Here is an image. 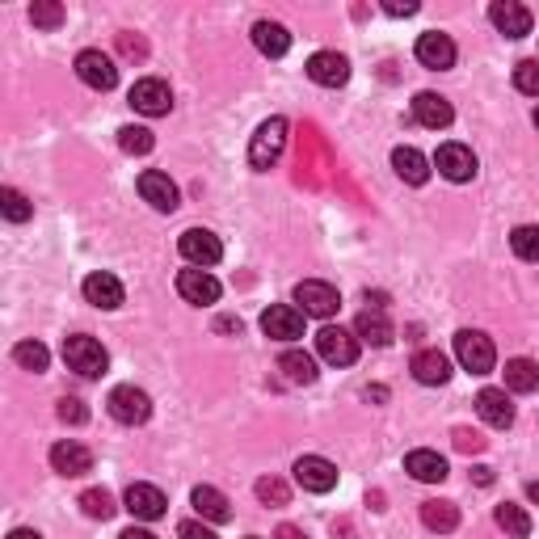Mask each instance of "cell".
I'll use <instances>...</instances> for the list:
<instances>
[{
	"label": "cell",
	"mask_w": 539,
	"mask_h": 539,
	"mask_svg": "<svg viewBox=\"0 0 539 539\" xmlns=\"http://www.w3.org/2000/svg\"><path fill=\"white\" fill-rule=\"evenodd\" d=\"M64 363H68V371L85 375V379H102L106 367H110V354H106V346L97 342V337L72 333V337H64Z\"/></svg>",
	"instance_id": "obj_1"
},
{
	"label": "cell",
	"mask_w": 539,
	"mask_h": 539,
	"mask_svg": "<svg viewBox=\"0 0 539 539\" xmlns=\"http://www.w3.org/2000/svg\"><path fill=\"white\" fill-rule=\"evenodd\" d=\"M283 148H287V118L274 114V118H266V123L257 127V135H253V144H249V165H253L257 173H266V169L278 165Z\"/></svg>",
	"instance_id": "obj_2"
},
{
	"label": "cell",
	"mask_w": 539,
	"mask_h": 539,
	"mask_svg": "<svg viewBox=\"0 0 539 539\" xmlns=\"http://www.w3.org/2000/svg\"><path fill=\"white\" fill-rule=\"evenodd\" d=\"M455 358H459V367L472 371V375H489L497 367V350L481 329H459L455 333Z\"/></svg>",
	"instance_id": "obj_3"
},
{
	"label": "cell",
	"mask_w": 539,
	"mask_h": 539,
	"mask_svg": "<svg viewBox=\"0 0 539 539\" xmlns=\"http://www.w3.org/2000/svg\"><path fill=\"white\" fill-rule=\"evenodd\" d=\"M110 417L114 422H123V426H144L148 417H152V401H148V392L144 388H135V384H118L110 392Z\"/></svg>",
	"instance_id": "obj_4"
},
{
	"label": "cell",
	"mask_w": 539,
	"mask_h": 539,
	"mask_svg": "<svg viewBox=\"0 0 539 539\" xmlns=\"http://www.w3.org/2000/svg\"><path fill=\"white\" fill-rule=\"evenodd\" d=\"M295 304L304 316H321V321H329V316L342 308V295H337L333 283H321V278H304V283L295 287Z\"/></svg>",
	"instance_id": "obj_5"
},
{
	"label": "cell",
	"mask_w": 539,
	"mask_h": 539,
	"mask_svg": "<svg viewBox=\"0 0 539 539\" xmlns=\"http://www.w3.org/2000/svg\"><path fill=\"white\" fill-rule=\"evenodd\" d=\"M131 106L148 118H161L173 110V89L161 81V76H144V81L131 85Z\"/></svg>",
	"instance_id": "obj_6"
},
{
	"label": "cell",
	"mask_w": 539,
	"mask_h": 539,
	"mask_svg": "<svg viewBox=\"0 0 539 539\" xmlns=\"http://www.w3.org/2000/svg\"><path fill=\"white\" fill-rule=\"evenodd\" d=\"M316 354H321L325 363H333V367H350L358 358V337L346 333L342 325H325L321 333H316Z\"/></svg>",
	"instance_id": "obj_7"
},
{
	"label": "cell",
	"mask_w": 539,
	"mask_h": 539,
	"mask_svg": "<svg viewBox=\"0 0 539 539\" xmlns=\"http://www.w3.org/2000/svg\"><path fill=\"white\" fill-rule=\"evenodd\" d=\"M295 485L304 493H329V489H337V468L325 455H299L295 459Z\"/></svg>",
	"instance_id": "obj_8"
},
{
	"label": "cell",
	"mask_w": 539,
	"mask_h": 539,
	"mask_svg": "<svg viewBox=\"0 0 539 539\" xmlns=\"http://www.w3.org/2000/svg\"><path fill=\"white\" fill-rule=\"evenodd\" d=\"M177 249H182V257H186L190 266H198V270H207V266H215L219 257H224V245H219V236L207 232V228H190V232H182Z\"/></svg>",
	"instance_id": "obj_9"
},
{
	"label": "cell",
	"mask_w": 539,
	"mask_h": 539,
	"mask_svg": "<svg viewBox=\"0 0 539 539\" xmlns=\"http://www.w3.org/2000/svg\"><path fill=\"white\" fill-rule=\"evenodd\" d=\"M262 333L270 342H295V337H304V312L291 304H270L262 312Z\"/></svg>",
	"instance_id": "obj_10"
},
{
	"label": "cell",
	"mask_w": 539,
	"mask_h": 539,
	"mask_svg": "<svg viewBox=\"0 0 539 539\" xmlns=\"http://www.w3.org/2000/svg\"><path fill=\"white\" fill-rule=\"evenodd\" d=\"M76 76H81V81H85L89 89H97V93H110V89L118 85L114 59L102 55V51H81V55H76Z\"/></svg>",
	"instance_id": "obj_11"
},
{
	"label": "cell",
	"mask_w": 539,
	"mask_h": 539,
	"mask_svg": "<svg viewBox=\"0 0 539 539\" xmlns=\"http://www.w3.org/2000/svg\"><path fill=\"white\" fill-rule=\"evenodd\" d=\"M308 81L321 85V89H342L350 81V59L337 55V51H316L308 59Z\"/></svg>",
	"instance_id": "obj_12"
},
{
	"label": "cell",
	"mask_w": 539,
	"mask_h": 539,
	"mask_svg": "<svg viewBox=\"0 0 539 539\" xmlns=\"http://www.w3.org/2000/svg\"><path fill=\"white\" fill-rule=\"evenodd\" d=\"M434 169L443 173L447 182H472L481 165H476V152L468 144H443L438 156H434Z\"/></svg>",
	"instance_id": "obj_13"
},
{
	"label": "cell",
	"mask_w": 539,
	"mask_h": 539,
	"mask_svg": "<svg viewBox=\"0 0 539 539\" xmlns=\"http://www.w3.org/2000/svg\"><path fill=\"white\" fill-rule=\"evenodd\" d=\"M489 22L502 30L506 38H527L531 26H535V17L527 5H518V0H493L489 5Z\"/></svg>",
	"instance_id": "obj_14"
},
{
	"label": "cell",
	"mask_w": 539,
	"mask_h": 539,
	"mask_svg": "<svg viewBox=\"0 0 539 539\" xmlns=\"http://www.w3.org/2000/svg\"><path fill=\"white\" fill-rule=\"evenodd\" d=\"M417 64L430 68V72H447V68H455V43H451V34L426 30L422 38H417Z\"/></svg>",
	"instance_id": "obj_15"
},
{
	"label": "cell",
	"mask_w": 539,
	"mask_h": 539,
	"mask_svg": "<svg viewBox=\"0 0 539 539\" xmlns=\"http://www.w3.org/2000/svg\"><path fill=\"white\" fill-rule=\"evenodd\" d=\"M219 291H224V287H219V278H211L207 270H198V266L177 274V295H182L186 304L207 308V304H215V299H219Z\"/></svg>",
	"instance_id": "obj_16"
},
{
	"label": "cell",
	"mask_w": 539,
	"mask_h": 539,
	"mask_svg": "<svg viewBox=\"0 0 539 539\" xmlns=\"http://www.w3.org/2000/svg\"><path fill=\"white\" fill-rule=\"evenodd\" d=\"M123 502H127V510L139 518V523H156V518H165V510H169L165 493L156 489V485H144V481H139V485H131Z\"/></svg>",
	"instance_id": "obj_17"
},
{
	"label": "cell",
	"mask_w": 539,
	"mask_h": 539,
	"mask_svg": "<svg viewBox=\"0 0 539 539\" xmlns=\"http://www.w3.org/2000/svg\"><path fill=\"white\" fill-rule=\"evenodd\" d=\"M413 118H417L422 127H430V131H443V127L455 123V110H451V102H447L443 93H430V89H426V93L413 97Z\"/></svg>",
	"instance_id": "obj_18"
},
{
	"label": "cell",
	"mask_w": 539,
	"mask_h": 539,
	"mask_svg": "<svg viewBox=\"0 0 539 539\" xmlns=\"http://www.w3.org/2000/svg\"><path fill=\"white\" fill-rule=\"evenodd\" d=\"M139 194H144V203H152L156 211H177V203H182V194H177L169 173H161V169L139 173Z\"/></svg>",
	"instance_id": "obj_19"
},
{
	"label": "cell",
	"mask_w": 539,
	"mask_h": 539,
	"mask_svg": "<svg viewBox=\"0 0 539 539\" xmlns=\"http://www.w3.org/2000/svg\"><path fill=\"white\" fill-rule=\"evenodd\" d=\"M51 468L59 476H85V472H93V451L85 443H72V438H64V443L51 447Z\"/></svg>",
	"instance_id": "obj_20"
},
{
	"label": "cell",
	"mask_w": 539,
	"mask_h": 539,
	"mask_svg": "<svg viewBox=\"0 0 539 539\" xmlns=\"http://www.w3.org/2000/svg\"><path fill=\"white\" fill-rule=\"evenodd\" d=\"M85 299H89L93 308H102V312H114V308H123L127 291H123V283H118L114 274L97 270V274H89V278H85Z\"/></svg>",
	"instance_id": "obj_21"
},
{
	"label": "cell",
	"mask_w": 539,
	"mask_h": 539,
	"mask_svg": "<svg viewBox=\"0 0 539 539\" xmlns=\"http://www.w3.org/2000/svg\"><path fill=\"white\" fill-rule=\"evenodd\" d=\"M409 371H413L417 384H426V388H443L447 379H451V358H447L443 350H417Z\"/></svg>",
	"instance_id": "obj_22"
},
{
	"label": "cell",
	"mask_w": 539,
	"mask_h": 539,
	"mask_svg": "<svg viewBox=\"0 0 539 539\" xmlns=\"http://www.w3.org/2000/svg\"><path fill=\"white\" fill-rule=\"evenodd\" d=\"M476 413H481L493 430H510L514 426V405H510V396L502 388H481L476 392Z\"/></svg>",
	"instance_id": "obj_23"
},
{
	"label": "cell",
	"mask_w": 539,
	"mask_h": 539,
	"mask_svg": "<svg viewBox=\"0 0 539 539\" xmlns=\"http://www.w3.org/2000/svg\"><path fill=\"white\" fill-rule=\"evenodd\" d=\"M405 472L413 476V481H422V485H438V481H447V459L438 451H409L405 455Z\"/></svg>",
	"instance_id": "obj_24"
},
{
	"label": "cell",
	"mask_w": 539,
	"mask_h": 539,
	"mask_svg": "<svg viewBox=\"0 0 539 539\" xmlns=\"http://www.w3.org/2000/svg\"><path fill=\"white\" fill-rule=\"evenodd\" d=\"M354 337H358V342H371V346H388L396 337V329H392V321L379 308H363V312H358V321H354Z\"/></svg>",
	"instance_id": "obj_25"
},
{
	"label": "cell",
	"mask_w": 539,
	"mask_h": 539,
	"mask_svg": "<svg viewBox=\"0 0 539 539\" xmlns=\"http://www.w3.org/2000/svg\"><path fill=\"white\" fill-rule=\"evenodd\" d=\"M253 47L270 59H283L291 51V30L278 22H253Z\"/></svg>",
	"instance_id": "obj_26"
},
{
	"label": "cell",
	"mask_w": 539,
	"mask_h": 539,
	"mask_svg": "<svg viewBox=\"0 0 539 539\" xmlns=\"http://www.w3.org/2000/svg\"><path fill=\"white\" fill-rule=\"evenodd\" d=\"M392 169H396V177L401 182H409V186H426L430 182V161L417 148H396L392 152Z\"/></svg>",
	"instance_id": "obj_27"
},
{
	"label": "cell",
	"mask_w": 539,
	"mask_h": 539,
	"mask_svg": "<svg viewBox=\"0 0 539 539\" xmlns=\"http://www.w3.org/2000/svg\"><path fill=\"white\" fill-rule=\"evenodd\" d=\"M190 502H194L198 514L207 518V523H228V518H232V502L219 489H211V485H198L190 493Z\"/></svg>",
	"instance_id": "obj_28"
},
{
	"label": "cell",
	"mask_w": 539,
	"mask_h": 539,
	"mask_svg": "<svg viewBox=\"0 0 539 539\" xmlns=\"http://www.w3.org/2000/svg\"><path fill=\"white\" fill-rule=\"evenodd\" d=\"M278 371H283L291 384H304V388L316 384V375H321V371H316V358L304 354V350H287L283 358H278Z\"/></svg>",
	"instance_id": "obj_29"
},
{
	"label": "cell",
	"mask_w": 539,
	"mask_h": 539,
	"mask_svg": "<svg viewBox=\"0 0 539 539\" xmlns=\"http://www.w3.org/2000/svg\"><path fill=\"white\" fill-rule=\"evenodd\" d=\"M506 388L527 396L539 388V363H531V358H510L506 363Z\"/></svg>",
	"instance_id": "obj_30"
},
{
	"label": "cell",
	"mask_w": 539,
	"mask_h": 539,
	"mask_svg": "<svg viewBox=\"0 0 539 539\" xmlns=\"http://www.w3.org/2000/svg\"><path fill=\"white\" fill-rule=\"evenodd\" d=\"M13 363L22 367V371H34V375H43L51 367V350L43 342H17L13 346Z\"/></svg>",
	"instance_id": "obj_31"
},
{
	"label": "cell",
	"mask_w": 539,
	"mask_h": 539,
	"mask_svg": "<svg viewBox=\"0 0 539 539\" xmlns=\"http://www.w3.org/2000/svg\"><path fill=\"white\" fill-rule=\"evenodd\" d=\"M422 523L430 527V531H455L459 527V510H455V502H422Z\"/></svg>",
	"instance_id": "obj_32"
},
{
	"label": "cell",
	"mask_w": 539,
	"mask_h": 539,
	"mask_svg": "<svg viewBox=\"0 0 539 539\" xmlns=\"http://www.w3.org/2000/svg\"><path fill=\"white\" fill-rule=\"evenodd\" d=\"M497 527H502L510 539H527L531 535V514L523 506L506 502V506H497Z\"/></svg>",
	"instance_id": "obj_33"
},
{
	"label": "cell",
	"mask_w": 539,
	"mask_h": 539,
	"mask_svg": "<svg viewBox=\"0 0 539 539\" xmlns=\"http://www.w3.org/2000/svg\"><path fill=\"white\" fill-rule=\"evenodd\" d=\"M510 249H514V257H523V262H539V228L518 224L510 232Z\"/></svg>",
	"instance_id": "obj_34"
},
{
	"label": "cell",
	"mask_w": 539,
	"mask_h": 539,
	"mask_svg": "<svg viewBox=\"0 0 539 539\" xmlns=\"http://www.w3.org/2000/svg\"><path fill=\"white\" fill-rule=\"evenodd\" d=\"M0 211H5V219H9V224H26V219L34 215L30 198H26L22 190H13V186H5V190H0Z\"/></svg>",
	"instance_id": "obj_35"
},
{
	"label": "cell",
	"mask_w": 539,
	"mask_h": 539,
	"mask_svg": "<svg viewBox=\"0 0 539 539\" xmlns=\"http://www.w3.org/2000/svg\"><path fill=\"white\" fill-rule=\"evenodd\" d=\"M118 148L131 152V156H148L156 148V139L148 127H118Z\"/></svg>",
	"instance_id": "obj_36"
},
{
	"label": "cell",
	"mask_w": 539,
	"mask_h": 539,
	"mask_svg": "<svg viewBox=\"0 0 539 539\" xmlns=\"http://www.w3.org/2000/svg\"><path fill=\"white\" fill-rule=\"evenodd\" d=\"M81 510H85L89 518H102V523H106V518H110L118 506H114V497H110L106 489H85V493H81Z\"/></svg>",
	"instance_id": "obj_37"
},
{
	"label": "cell",
	"mask_w": 539,
	"mask_h": 539,
	"mask_svg": "<svg viewBox=\"0 0 539 539\" xmlns=\"http://www.w3.org/2000/svg\"><path fill=\"white\" fill-rule=\"evenodd\" d=\"M30 22H34L38 30L64 26V5H55V0H38V5H30Z\"/></svg>",
	"instance_id": "obj_38"
},
{
	"label": "cell",
	"mask_w": 539,
	"mask_h": 539,
	"mask_svg": "<svg viewBox=\"0 0 539 539\" xmlns=\"http://www.w3.org/2000/svg\"><path fill=\"white\" fill-rule=\"evenodd\" d=\"M514 89L527 93V97H539V59H523V64H514Z\"/></svg>",
	"instance_id": "obj_39"
},
{
	"label": "cell",
	"mask_w": 539,
	"mask_h": 539,
	"mask_svg": "<svg viewBox=\"0 0 539 539\" xmlns=\"http://www.w3.org/2000/svg\"><path fill=\"white\" fill-rule=\"evenodd\" d=\"M257 497H262L266 506H287L291 502V489L278 481V476H262V481H257Z\"/></svg>",
	"instance_id": "obj_40"
},
{
	"label": "cell",
	"mask_w": 539,
	"mask_h": 539,
	"mask_svg": "<svg viewBox=\"0 0 539 539\" xmlns=\"http://www.w3.org/2000/svg\"><path fill=\"white\" fill-rule=\"evenodd\" d=\"M59 422H72V426H81V422H89V409L76 401V396H64L59 401Z\"/></svg>",
	"instance_id": "obj_41"
},
{
	"label": "cell",
	"mask_w": 539,
	"mask_h": 539,
	"mask_svg": "<svg viewBox=\"0 0 539 539\" xmlns=\"http://www.w3.org/2000/svg\"><path fill=\"white\" fill-rule=\"evenodd\" d=\"M417 9H422L417 0H384V13L388 17H413Z\"/></svg>",
	"instance_id": "obj_42"
},
{
	"label": "cell",
	"mask_w": 539,
	"mask_h": 539,
	"mask_svg": "<svg viewBox=\"0 0 539 539\" xmlns=\"http://www.w3.org/2000/svg\"><path fill=\"white\" fill-rule=\"evenodd\" d=\"M455 447H459V451H481V447H485V438H481V434H472V430H455Z\"/></svg>",
	"instance_id": "obj_43"
},
{
	"label": "cell",
	"mask_w": 539,
	"mask_h": 539,
	"mask_svg": "<svg viewBox=\"0 0 539 539\" xmlns=\"http://www.w3.org/2000/svg\"><path fill=\"white\" fill-rule=\"evenodd\" d=\"M177 535H182V539H215V531L207 523H182V527H177Z\"/></svg>",
	"instance_id": "obj_44"
},
{
	"label": "cell",
	"mask_w": 539,
	"mask_h": 539,
	"mask_svg": "<svg viewBox=\"0 0 539 539\" xmlns=\"http://www.w3.org/2000/svg\"><path fill=\"white\" fill-rule=\"evenodd\" d=\"M215 333H241V316H219Z\"/></svg>",
	"instance_id": "obj_45"
},
{
	"label": "cell",
	"mask_w": 539,
	"mask_h": 539,
	"mask_svg": "<svg viewBox=\"0 0 539 539\" xmlns=\"http://www.w3.org/2000/svg\"><path fill=\"white\" fill-rule=\"evenodd\" d=\"M274 539H308L304 531H299V527H291V523H283V527H278L274 531Z\"/></svg>",
	"instance_id": "obj_46"
},
{
	"label": "cell",
	"mask_w": 539,
	"mask_h": 539,
	"mask_svg": "<svg viewBox=\"0 0 539 539\" xmlns=\"http://www.w3.org/2000/svg\"><path fill=\"white\" fill-rule=\"evenodd\" d=\"M118 539H156V535H152V531H144V527H127Z\"/></svg>",
	"instance_id": "obj_47"
},
{
	"label": "cell",
	"mask_w": 539,
	"mask_h": 539,
	"mask_svg": "<svg viewBox=\"0 0 539 539\" xmlns=\"http://www.w3.org/2000/svg\"><path fill=\"white\" fill-rule=\"evenodd\" d=\"M9 539H43L38 531H26V527H17V531H9Z\"/></svg>",
	"instance_id": "obj_48"
},
{
	"label": "cell",
	"mask_w": 539,
	"mask_h": 539,
	"mask_svg": "<svg viewBox=\"0 0 539 539\" xmlns=\"http://www.w3.org/2000/svg\"><path fill=\"white\" fill-rule=\"evenodd\" d=\"M527 497H531V502H539V481H531V485H527Z\"/></svg>",
	"instance_id": "obj_49"
},
{
	"label": "cell",
	"mask_w": 539,
	"mask_h": 539,
	"mask_svg": "<svg viewBox=\"0 0 539 539\" xmlns=\"http://www.w3.org/2000/svg\"><path fill=\"white\" fill-rule=\"evenodd\" d=\"M245 539H262V535H245Z\"/></svg>",
	"instance_id": "obj_50"
},
{
	"label": "cell",
	"mask_w": 539,
	"mask_h": 539,
	"mask_svg": "<svg viewBox=\"0 0 539 539\" xmlns=\"http://www.w3.org/2000/svg\"><path fill=\"white\" fill-rule=\"evenodd\" d=\"M535 127H539V110H535Z\"/></svg>",
	"instance_id": "obj_51"
}]
</instances>
